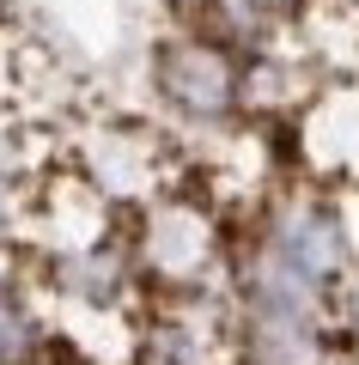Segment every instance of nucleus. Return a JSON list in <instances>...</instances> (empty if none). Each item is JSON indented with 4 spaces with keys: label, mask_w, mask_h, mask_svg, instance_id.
Listing matches in <instances>:
<instances>
[{
    "label": "nucleus",
    "mask_w": 359,
    "mask_h": 365,
    "mask_svg": "<svg viewBox=\"0 0 359 365\" xmlns=\"http://www.w3.org/2000/svg\"><path fill=\"white\" fill-rule=\"evenodd\" d=\"M153 79H158V91H165L171 110L201 116V122L226 116V110L238 104V67H231L213 43H201V37H171V43H158Z\"/></svg>",
    "instance_id": "1"
},
{
    "label": "nucleus",
    "mask_w": 359,
    "mask_h": 365,
    "mask_svg": "<svg viewBox=\"0 0 359 365\" xmlns=\"http://www.w3.org/2000/svg\"><path fill=\"white\" fill-rule=\"evenodd\" d=\"M146 268L165 280L171 292H195L201 287L207 262H213V225L201 220V207L177 195H153L146 207Z\"/></svg>",
    "instance_id": "2"
},
{
    "label": "nucleus",
    "mask_w": 359,
    "mask_h": 365,
    "mask_svg": "<svg viewBox=\"0 0 359 365\" xmlns=\"http://www.w3.org/2000/svg\"><path fill=\"white\" fill-rule=\"evenodd\" d=\"M305 153L323 177H359V86H335L298 122Z\"/></svg>",
    "instance_id": "3"
},
{
    "label": "nucleus",
    "mask_w": 359,
    "mask_h": 365,
    "mask_svg": "<svg viewBox=\"0 0 359 365\" xmlns=\"http://www.w3.org/2000/svg\"><path fill=\"white\" fill-rule=\"evenodd\" d=\"M37 341H43L37 311L0 280V365H31L37 359Z\"/></svg>",
    "instance_id": "4"
},
{
    "label": "nucleus",
    "mask_w": 359,
    "mask_h": 365,
    "mask_svg": "<svg viewBox=\"0 0 359 365\" xmlns=\"http://www.w3.org/2000/svg\"><path fill=\"white\" fill-rule=\"evenodd\" d=\"M323 323H329V335L341 341L347 353H359V262L341 274L329 287V304H323Z\"/></svg>",
    "instance_id": "5"
},
{
    "label": "nucleus",
    "mask_w": 359,
    "mask_h": 365,
    "mask_svg": "<svg viewBox=\"0 0 359 365\" xmlns=\"http://www.w3.org/2000/svg\"><path fill=\"white\" fill-rule=\"evenodd\" d=\"M171 6H195V0H171Z\"/></svg>",
    "instance_id": "6"
}]
</instances>
